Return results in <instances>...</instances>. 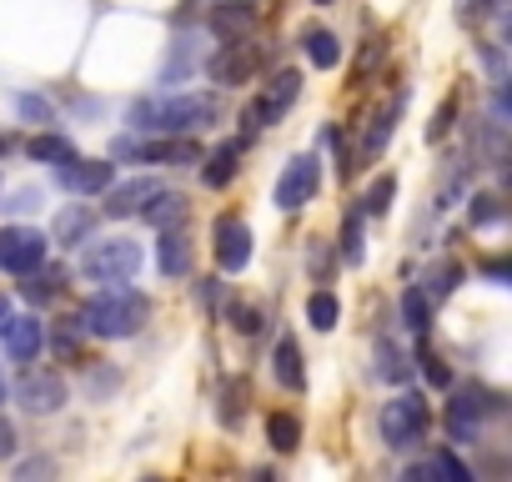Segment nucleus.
I'll list each match as a JSON object with an SVG mask.
<instances>
[{"mask_svg":"<svg viewBox=\"0 0 512 482\" xmlns=\"http://www.w3.org/2000/svg\"><path fill=\"white\" fill-rule=\"evenodd\" d=\"M482 272H487V277H492L497 287H507V262H502V257H492V262H487Z\"/></svg>","mask_w":512,"mask_h":482,"instance_id":"c03bdc74","label":"nucleus"},{"mask_svg":"<svg viewBox=\"0 0 512 482\" xmlns=\"http://www.w3.org/2000/svg\"><path fill=\"white\" fill-rule=\"evenodd\" d=\"M46 472H51V462H21V472H16V477H21V482H31V477H46Z\"/></svg>","mask_w":512,"mask_h":482,"instance_id":"a18cd8bd","label":"nucleus"},{"mask_svg":"<svg viewBox=\"0 0 512 482\" xmlns=\"http://www.w3.org/2000/svg\"><path fill=\"white\" fill-rule=\"evenodd\" d=\"M186 211H191V201H186L181 191H156V196L141 206V216H146L151 226H181Z\"/></svg>","mask_w":512,"mask_h":482,"instance_id":"6ab92c4d","label":"nucleus"},{"mask_svg":"<svg viewBox=\"0 0 512 482\" xmlns=\"http://www.w3.org/2000/svg\"><path fill=\"white\" fill-rule=\"evenodd\" d=\"M262 126H272V111H267V101H251V106L241 111V131H246V136H256Z\"/></svg>","mask_w":512,"mask_h":482,"instance_id":"4c0bfd02","label":"nucleus"},{"mask_svg":"<svg viewBox=\"0 0 512 482\" xmlns=\"http://www.w3.org/2000/svg\"><path fill=\"white\" fill-rule=\"evenodd\" d=\"M392 126H397V111H392V106H382V111L372 116V131H367V156H377V151L387 146Z\"/></svg>","mask_w":512,"mask_h":482,"instance_id":"72a5a7b5","label":"nucleus"},{"mask_svg":"<svg viewBox=\"0 0 512 482\" xmlns=\"http://www.w3.org/2000/svg\"><path fill=\"white\" fill-rule=\"evenodd\" d=\"M111 196H106V216H116V221H126V216H141V206L161 191L151 176H136V181H121V186H106Z\"/></svg>","mask_w":512,"mask_h":482,"instance_id":"4468645a","label":"nucleus"},{"mask_svg":"<svg viewBox=\"0 0 512 482\" xmlns=\"http://www.w3.org/2000/svg\"><path fill=\"white\" fill-rule=\"evenodd\" d=\"M0 337H6L11 362H21V367H26V362H36V357H41V347H46V322H41V317H31V312H26V317H16V312H11V322L0 327Z\"/></svg>","mask_w":512,"mask_h":482,"instance_id":"f8f14e48","label":"nucleus"},{"mask_svg":"<svg viewBox=\"0 0 512 482\" xmlns=\"http://www.w3.org/2000/svg\"><path fill=\"white\" fill-rule=\"evenodd\" d=\"M417 362H422V377H427L432 387H452V372H447V362H442V357H437L427 342H422V357H417Z\"/></svg>","mask_w":512,"mask_h":482,"instance_id":"f704fd0d","label":"nucleus"},{"mask_svg":"<svg viewBox=\"0 0 512 482\" xmlns=\"http://www.w3.org/2000/svg\"><path fill=\"white\" fill-rule=\"evenodd\" d=\"M267 442H272L277 452H297V442H302V417L272 412V417H267Z\"/></svg>","mask_w":512,"mask_h":482,"instance_id":"bb28decb","label":"nucleus"},{"mask_svg":"<svg viewBox=\"0 0 512 482\" xmlns=\"http://www.w3.org/2000/svg\"><path fill=\"white\" fill-rule=\"evenodd\" d=\"M226 322H231V327H236L241 337H251V332H256V322H262V317H256V307H246V302H231V307H226Z\"/></svg>","mask_w":512,"mask_h":482,"instance_id":"e433bc0d","label":"nucleus"},{"mask_svg":"<svg viewBox=\"0 0 512 482\" xmlns=\"http://www.w3.org/2000/svg\"><path fill=\"white\" fill-rule=\"evenodd\" d=\"M16 397H21L26 412L51 417V412L66 402V382H61V372H46V367H31V362H26V372H21V382H16Z\"/></svg>","mask_w":512,"mask_h":482,"instance_id":"6e6552de","label":"nucleus"},{"mask_svg":"<svg viewBox=\"0 0 512 482\" xmlns=\"http://www.w3.org/2000/svg\"><path fill=\"white\" fill-rule=\"evenodd\" d=\"M277 382H282L287 392H302V387H307V372H302V347H297L292 337H282V342H277Z\"/></svg>","mask_w":512,"mask_h":482,"instance_id":"5701e85b","label":"nucleus"},{"mask_svg":"<svg viewBox=\"0 0 512 482\" xmlns=\"http://www.w3.org/2000/svg\"><path fill=\"white\" fill-rule=\"evenodd\" d=\"M6 457H16V427L0 417V462H6Z\"/></svg>","mask_w":512,"mask_h":482,"instance_id":"37998d69","label":"nucleus"},{"mask_svg":"<svg viewBox=\"0 0 512 482\" xmlns=\"http://www.w3.org/2000/svg\"><path fill=\"white\" fill-rule=\"evenodd\" d=\"M432 472H437V477H452V482H472V472H467L452 452H437V457H432Z\"/></svg>","mask_w":512,"mask_h":482,"instance_id":"58836bf2","label":"nucleus"},{"mask_svg":"<svg viewBox=\"0 0 512 482\" xmlns=\"http://www.w3.org/2000/svg\"><path fill=\"white\" fill-rule=\"evenodd\" d=\"M116 156H136V161H151V166H196L206 151L191 131H171V136H156V141H116Z\"/></svg>","mask_w":512,"mask_h":482,"instance_id":"39448f33","label":"nucleus"},{"mask_svg":"<svg viewBox=\"0 0 512 482\" xmlns=\"http://www.w3.org/2000/svg\"><path fill=\"white\" fill-rule=\"evenodd\" d=\"M457 282H462V267H457V262H437V267H427L422 292H427V302H442V297L457 292Z\"/></svg>","mask_w":512,"mask_h":482,"instance_id":"cd10ccee","label":"nucleus"},{"mask_svg":"<svg viewBox=\"0 0 512 482\" xmlns=\"http://www.w3.org/2000/svg\"><path fill=\"white\" fill-rule=\"evenodd\" d=\"M467 216H472V226H497L502 221V196L497 191H477L472 206H467Z\"/></svg>","mask_w":512,"mask_h":482,"instance_id":"2f4dec72","label":"nucleus"},{"mask_svg":"<svg viewBox=\"0 0 512 482\" xmlns=\"http://www.w3.org/2000/svg\"><path fill=\"white\" fill-rule=\"evenodd\" d=\"M452 111H457V101L447 96V101H442V111H437V121L427 126V141H437V136H447V126H452Z\"/></svg>","mask_w":512,"mask_h":482,"instance_id":"a19ab883","label":"nucleus"},{"mask_svg":"<svg viewBox=\"0 0 512 482\" xmlns=\"http://www.w3.org/2000/svg\"><path fill=\"white\" fill-rule=\"evenodd\" d=\"M312 6H332V0H312Z\"/></svg>","mask_w":512,"mask_h":482,"instance_id":"8fccbe9b","label":"nucleus"},{"mask_svg":"<svg viewBox=\"0 0 512 482\" xmlns=\"http://www.w3.org/2000/svg\"><path fill=\"white\" fill-rule=\"evenodd\" d=\"M297 96H302V76H297V71H277L262 101H267V111H272V121H277V116H287V111H292V101H297Z\"/></svg>","mask_w":512,"mask_h":482,"instance_id":"4be33fe9","label":"nucleus"},{"mask_svg":"<svg viewBox=\"0 0 512 482\" xmlns=\"http://www.w3.org/2000/svg\"><path fill=\"white\" fill-rule=\"evenodd\" d=\"M256 66H262V51L251 46V36H246V41H226V46L211 56V81H216V86H246V81L256 76Z\"/></svg>","mask_w":512,"mask_h":482,"instance_id":"9d476101","label":"nucleus"},{"mask_svg":"<svg viewBox=\"0 0 512 482\" xmlns=\"http://www.w3.org/2000/svg\"><path fill=\"white\" fill-rule=\"evenodd\" d=\"M11 322V297H0V327Z\"/></svg>","mask_w":512,"mask_h":482,"instance_id":"de8ad7c7","label":"nucleus"},{"mask_svg":"<svg viewBox=\"0 0 512 482\" xmlns=\"http://www.w3.org/2000/svg\"><path fill=\"white\" fill-rule=\"evenodd\" d=\"M156 267H161V277H186V272H191V236H186L181 226H161Z\"/></svg>","mask_w":512,"mask_h":482,"instance_id":"2eb2a0df","label":"nucleus"},{"mask_svg":"<svg viewBox=\"0 0 512 482\" xmlns=\"http://www.w3.org/2000/svg\"><path fill=\"white\" fill-rule=\"evenodd\" d=\"M427 437V402L417 392H402L397 402L382 407V442L392 452H412Z\"/></svg>","mask_w":512,"mask_h":482,"instance_id":"20e7f679","label":"nucleus"},{"mask_svg":"<svg viewBox=\"0 0 512 482\" xmlns=\"http://www.w3.org/2000/svg\"><path fill=\"white\" fill-rule=\"evenodd\" d=\"M211 252H216V267L221 272H241L251 262V226L241 216H221L216 221V241H211Z\"/></svg>","mask_w":512,"mask_h":482,"instance_id":"9b49d317","label":"nucleus"},{"mask_svg":"<svg viewBox=\"0 0 512 482\" xmlns=\"http://www.w3.org/2000/svg\"><path fill=\"white\" fill-rule=\"evenodd\" d=\"M342 262L362 267V211H347V221H342Z\"/></svg>","mask_w":512,"mask_h":482,"instance_id":"c756f323","label":"nucleus"},{"mask_svg":"<svg viewBox=\"0 0 512 482\" xmlns=\"http://www.w3.org/2000/svg\"><path fill=\"white\" fill-rule=\"evenodd\" d=\"M26 156H31V161H46V166H61L66 156H76V146H71V136L41 131V136H31V141H26Z\"/></svg>","mask_w":512,"mask_h":482,"instance_id":"b1692460","label":"nucleus"},{"mask_svg":"<svg viewBox=\"0 0 512 482\" xmlns=\"http://www.w3.org/2000/svg\"><path fill=\"white\" fill-rule=\"evenodd\" d=\"M402 322H407L417 337L427 332V292H422V287H407V292H402Z\"/></svg>","mask_w":512,"mask_h":482,"instance_id":"473e14b6","label":"nucleus"},{"mask_svg":"<svg viewBox=\"0 0 512 482\" xmlns=\"http://www.w3.org/2000/svg\"><path fill=\"white\" fill-rule=\"evenodd\" d=\"M61 282H66V277H61V272H51V267L41 262V267H31V272H26V282H21V297H26L31 307H41V302H56V297H61Z\"/></svg>","mask_w":512,"mask_h":482,"instance_id":"412c9836","label":"nucleus"},{"mask_svg":"<svg viewBox=\"0 0 512 482\" xmlns=\"http://www.w3.org/2000/svg\"><path fill=\"white\" fill-rule=\"evenodd\" d=\"M146 317H151V302H146L136 287H126V282H106V287L81 307L86 332H91V337H106V342L136 337V332L146 327Z\"/></svg>","mask_w":512,"mask_h":482,"instance_id":"f257e3e1","label":"nucleus"},{"mask_svg":"<svg viewBox=\"0 0 512 482\" xmlns=\"http://www.w3.org/2000/svg\"><path fill=\"white\" fill-rule=\"evenodd\" d=\"M16 106H21V116H26V121H31V116H36V121H46V116H51V111H46V101H41V96H21V101H16Z\"/></svg>","mask_w":512,"mask_h":482,"instance_id":"79ce46f5","label":"nucleus"},{"mask_svg":"<svg viewBox=\"0 0 512 482\" xmlns=\"http://www.w3.org/2000/svg\"><path fill=\"white\" fill-rule=\"evenodd\" d=\"M0 151H6V136H0Z\"/></svg>","mask_w":512,"mask_h":482,"instance_id":"3c124183","label":"nucleus"},{"mask_svg":"<svg viewBox=\"0 0 512 482\" xmlns=\"http://www.w3.org/2000/svg\"><path fill=\"white\" fill-rule=\"evenodd\" d=\"M56 181H61L66 191H76V196H96V191H106V186H111V161L66 156V161L56 166Z\"/></svg>","mask_w":512,"mask_h":482,"instance_id":"ddd939ff","label":"nucleus"},{"mask_svg":"<svg viewBox=\"0 0 512 482\" xmlns=\"http://www.w3.org/2000/svg\"><path fill=\"white\" fill-rule=\"evenodd\" d=\"M81 272L91 277V282H131L136 272H141V247L136 241H126V236H111V241H96V247L81 257Z\"/></svg>","mask_w":512,"mask_h":482,"instance_id":"7ed1b4c3","label":"nucleus"},{"mask_svg":"<svg viewBox=\"0 0 512 482\" xmlns=\"http://www.w3.org/2000/svg\"><path fill=\"white\" fill-rule=\"evenodd\" d=\"M502 402L497 397H487L482 387H467V392H457L452 402H447V432H452V442H472L477 432H482V417L487 412H497Z\"/></svg>","mask_w":512,"mask_h":482,"instance_id":"1a4fd4ad","label":"nucleus"},{"mask_svg":"<svg viewBox=\"0 0 512 482\" xmlns=\"http://www.w3.org/2000/svg\"><path fill=\"white\" fill-rule=\"evenodd\" d=\"M337 317H342V302H337L332 292H312V297H307V322H312L317 332H332Z\"/></svg>","mask_w":512,"mask_h":482,"instance_id":"c85d7f7f","label":"nucleus"},{"mask_svg":"<svg viewBox=\"0 0 512 482\" xmlns=\"http://www.w3.org/2000/svg\"><path fill=\"white\" fill-rule=\"evenodd\" d=\"M36 201H41V191H16V201H6V206H16V211H36Z\"/></svg>","mask_w":512,"mask_h":482,"instance_id":"49530a36","label":"nucleus"},{"mask_svg":"<svg viewBox=\"0 0 512 482\" xmlns=\"http://www.w3.org/2000/svg\"><path fill=\"white\" fill-rule=\"evenodd\" d=\"M492 11V0H457V21L467 26V21H482Z\"/></svg>","mask_w":512,"mask_h":482,"instance_id":"ea45409f","label":"nucleus"},{"mask_svg":"<svg viewBox=\"0 0 512 482\" xmlns=\"http://www.w3.org/2000/svg\"><path fill=\"white\" fill-rule=\"evenodd\" d=\"M392 196H397V176H377L372 191L362 196V216H382L392 206Z\"/></svg>","mask_w":512,"mask_h":482,"instance_id":"7c9ffc66","label":"nucleus"},{"mask_svg":"<svg viewBox=\"0 0 512 482\" xmlns=\"http://www.w3.org/2000/svg\"><path fill=\"white\" fill-rule=\"evenodd\" d=\"M221 121V101L206 91H186V96H156V101H136L131 106V126L141 131H201Z\"/></svg>","mask_w":512,"mask_h":482,"instance_id":"f03ea898","label":"nucleus"},{"mask_svg":"<svg viewBox=\"0 0 512 482\" xmlns=\"http://www.w3.org/2000/svg\"><path fill=\"white\" fill-rule=\"evenodd\" d=\"M0 402H6V377H0Z\"/></svg>","mask_w":512,"mask_h":482,"instance_id":"09e8293b","label":"nucleus"},{"mask_svg":"<svg viewBox=\"0 0 512 482\" xmlns=\"http://www.w3.org/2000/svg\"><path fill=\"white\" fill-rule=\"evenodd\" d=\"M51 252V241L36 226H0V267L11 277H26L31 267H41Z\"/></svg>","mask_w":512,"mask_h":482,"instance_id":"423d86ee","label":"nucleus"},{"mask_svg":"<svg viewBox=\"0 0 512 482\" xmlns=\"http://www.w3.org/2000/svg\"><path fill=\"white\" fill-rule=\"evenodd\" d=\"M302 51H307V61H312L317 71H332V66L342 61V46H337V36H332V31H322V26L302 31Z\"/></svg>","mask_w":512,"mask_h":482,"instance_id":"aec40b11","label":"nucleus"},{"mask_svg":"<svg viewBox=\"0 0 512 482\" xmlns=\"http://www.w3.org/2000/svg\"><path fill=\"white\" fill-rule=\"evenodd\" d=\"M317 186H322V161L317 156H292L282 181H277V206L282 211H302L317 196Z\"/></svg>","mask_w":512,"mask_h":482,"instance_id":"0eeeda50","label":"nucleus"},{"mask_svg":"<svg viewBox=\"0 0 512 482\" xmlns=\"http://www.w3.org/2000/svg\"><path fill=\"white\" fill-rule=\"evenodd\" d=\"M86 337H91V332H86V322H81V312H76V317H66V322L51 332V347H56L61 362H76L81 347H86Z\"/></svg>","mask_w":512,"mask_h":482,"instance_id":"393cba45","label":"nucleus"},{"mask_svg":"<svg viewBox=\"0 0 512 482\" xmlns=\"http://www.w3.org/2000/svg\"><path fill=\"white\" fill-rule=\"evenodd\" d=\"M201 161H206V166H201V181H206L211 191H221V186H226V181L236 176V161H241V146H236V141H221V146H216L211 156H201Z\"/></svg>","mask_w":512,"mask_h":482,"instance_id":"a211bd4d","label":"nucleus"},{"mask_svg":"<svg viewBox=\"0 0 512 482\" xmlns=\"http://www.w3.org/2000/svg\"><path fill=\"white\" fill-rule=\"evenodd\" d=\"M211 31H216L221 41H246V36L256 31V11H251V6H216V11H211Z\"/></svg>","mask_w":512,"mask_h":482,"instance_id":"dca6fc26","label":"nucleus"},{"mask_svg":"<svg viewBox=\"0 0 512 482\" xmlns=\"http://www.w3.org/2000/svg\"><path fill=\"white\" fill-rule=\"evenodd\" d=\"M377 377H382V382H397V387L412 377V367H407V352H402L397 342H387V337L377 342Z\"/></svg>","mask_w":512,"mask_h":482,"instance_id":"a878e982","label":"nucleus"},{"mask_svg":"<svg viewBox=\"0 0 512 482\" xmlns=\"http://www.w3.org/2000/svg\"><path fill=\"white\" fill-rule=\"evenodd\" d=\"M91 226H96V211L81 206V201H71V206L56 216V241H61V247H81V241L91 236Z\"/></svg>","mask_w":512,"mask_h":482,"instance_id":"f3484780","label":"nucleus"},{"mask_svg":"<svg viewBox=\"0 0 512 482\" xmlns=\"http://www.w3.org/2000/svg\"><path fill=\"white\" fill-rule=\"evenodd\" d=\"M241 407H246V382H231L226 392H221V422H241Z\"/></svg>","mask_w":512,"mask_h":482,"instance_id":"c9c22d12","label":"nucleus"}]
</instances>
